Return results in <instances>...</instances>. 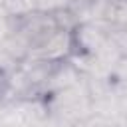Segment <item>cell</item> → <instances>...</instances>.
Instances as JSON below:
<instances>
[{
  "label": "cell",
  "instance_id": "cell-3",
  "mask_svg": "<svg viewBox=\"0 0 127 127\" xmlns=\"http://www.w3.org/2000/svg\"><path fill=\"white\" fill-rule=\"evenodd\" d=\"M83 79V75L79 73V69L69 62V60H64L60 64L54 65L48 81H46V89H44V97L46 95H52V93H58L62 89H67L71 85H77L79 81Z\"/></svg>",
  "mask_w": 127,
  "mask_h": 127
},
{
  "label": "cell",
  "instance_id": "cell-6",
  "mask_svg": "<svg viewBox=\"0 0 127 127\" xmlns=\"http://www.w3.org/2000/svg\"><path fill=\"white\" fill-rule=\"evenodd\" d=\"M8 103H10L8 97H0V121H2L4 113H6V109H8Z\"/></svg>",
  "mask_w": 127,
  "mask_h": 127
},
{
  "label": "cell",
  "instance_id": "cell-2",
  "mask_svg": "<svg viewBox=\"0 0 127 127\" xmlns=\"http://www.w3.org/2000/svg\"><path fill=\"white\" fill-rule=\"evenodd\" d=\"M71 52H73L71 32L64 30V28H56L48 38H44L38 46H34L30 50V58L50 62V64H60V62L67 60L71 56Z\"/></svg>",
  "mask_w": 127,
  "mask_h": 127
},
{
  "label": "cell",
  "instance_id": "cell-1",
  "mask_svg": "<svg viewBox=\"0 0 127 127\" xmlns=\"http://www.w3.org/2000/svg\"><path fill=\"white\" fill-rule=\"evenodd\" d=\"M50 109L46 97L10 99L0 127H48Z\"/></svg>",
  "mask_w": 127,
  "mask_h": 127
},
{
  "label": "cell",
  "instance_id": "cell-4",
  "mask_svg": "<svg viewBox=\"0 0 127 127\" xmlns=\"http://www.w3.org/2000/svg\"><path fill=\"white\" fill-rule=\"evenodd\" d=\"M103 20L111 28L127 30V0H111Z\"/></svg>",
  "mask_w": 127,
  "mask_h": 127
},
{
  "label": "cell",
  "instance_id": "cell-5",
  "mask_svg": "<svg viewBox=\"0 0 127 127\" xmlns=\"http://www.w3.org/2000/svg\"><path fill=\"white\" fill-rule=\"evenodd\" d=\"M6 85H8V73L0 71V97H6Z\"/></svg>",
  "mask_w": 127,
  "mask_h": 127
}]
</instances>
